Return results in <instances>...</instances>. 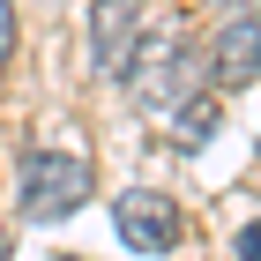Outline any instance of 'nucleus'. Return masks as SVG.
Returning a JSON list of instances; mask_svg holds the SVG:
<instances>
[{
    "instance_id": "obj_1",
    "label": "nucleus",
    "mask_w": 261,
    "mask_h": 261,
    "mask_svg": "<svg viewBox=\"0 0 261 261\" xmlns=\"http://www.w3.org/2000/svg\"><path fill=\"white\" fill-rule=\"evenodd\" d=\"M201 82H209V67H201V53L187 45V30L149 15V30H142V45H135V60H127V97H135V112L172 120V112H187V105L217 97V90H201Z\"/></svg>"
},
{
    "instance_id": "obj_2",
    "label": "nucleus",
    "mask_w": 261,
    "mask_h": 261,
    "mask_svg": "<svg viewBox=\"0 0 261 261\" xmlns=\"http://www.w3.org/2000/svg\"><path fill=\"white\" fill-rule=\"evenodd\" d=\"M90 187H97V164H90V142L67 127V135H45L30 157H22V217H75L82 201H90Z\"/></svg>"
},
{
    "instance_id": "obj_3",
    "label": "nucleus",
    "mask_w": 261,
    "mask_h": 261,
    "mask_svg": "<svg viewBox=\"0 0 261 261\" xmlns=\"http://www.w3.org/2000/svg\"><path fill=\"white\" fill-rule=\"evenodd\" d=\"M112 224H120V239L135 246V254H172V246L187 239V209L172 194H157V187H127V194L112 201Z\"/></svg>"
},
{
    "instance_id": "obj_4",
    "label": "nucleus",
    "mask_w": 261,
    "mask_h": 261,
    "mask_svg": "<svg viewBox=\"0 0 261 261\" xmlns=\"http://www.w3.org/2000/svg\"><path fill=\"white\" fill-rule=\"evenodd\" d=\"M142 30H149V0H90V60L105 82H127Z\"/></svg>"
},
{
    "instance_id": "obj_5",
    "label": "nucleus",
    "mask_w": 261,
    "mask_h": 261,
    "mask_svg": "<svg viewBox=\"0 0 261 261\" xmlns=\"http://www.w3.org/2000/svg\"><path fill=\"white\" fill-rule=\"evenodd\" d=\"M217 82L224 90H239V82H254L261 75V22L254 15H224V30H217Z\"/></svg>"
},
{
    "instance_id": "obj_6",
    "label": "nucleus",
    "mask_w": 261,
    "mask_h": 261,
    "mask_svg": "<svg viewBox=\"0 0 261 261\" xmlns=\"http://www.w3.org/2000/svg\"><path fill=\"white\" fill-rule=\"evenodd\" d=\"M8 60H15V8L0 0V75H8Z\"/></svg>"
},
{
    "instance_id": "obj_7",
    "label": "nucleus",
    "mask_w": 261,
    "mask_h": 261,
    "mask_svg": "<svg viewBox=\"0 0 261 261\" xmlns=\"http://www.w3.org/2000/svg\"><path fill=\"white\" fill-rule=\"evenodd\" d=\"M239 261H261V224H246V231H239Z\"/></svg>"
},
{
    "instance_id": "obj_8",
    "label": "nucleus",
    "mask_w": 261,
    "mask_h": 261,
    "mask_svg": "<svg viewBox=\"0 0 261 261\" xmlns=\"http://www.w3.org/2000/svg\"><path fill=\"white\" fill-rule=\"evenodd\" d=\"M224 15H261V0H217Z\"/></svg>"
},
{
    "instance_id": "obj_9",
    "label": "nucleus",
    "mask_w": 261,
    "mask_h": 261,
    "mask_svg": "<svg viewBox=\"0 0 261 261\" xmlns=\"http://www.w3.org/2000/svg\"><path fill=\"white\" fill-rule=\"evenodd\" d=\"M0 261H8V239H0Z\"/></svg>"
},
{
    "instance_id": "obj_10",
    "label": "nucleus",
    "mask_w": 261,
    "mask_h": 261,
    "mask_svg": "<svg viewBox=\"0 0 261 261\" xmlns=\"http://www.w3.org/2000/svg\"><path fill=\"white\" fill-rule=\"evenodd\" d=\"M254 22H261V15H254Z\"/></svg>"
}]
</instances>
